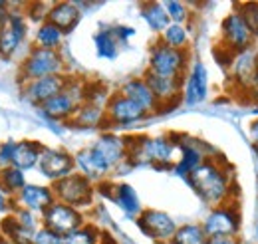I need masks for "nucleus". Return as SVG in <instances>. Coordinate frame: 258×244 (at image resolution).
Returning <instances> with one entry per match:
<instances>
[{
    "label": "nucleus",
    "instance_id": "f257e3e1",
    "mask_svg": "<svg viewBox=\"0 0 258 244\" xmlns=\"http://www.w3.org/2000/svg\"><path fill=\"white\" fill-rule=\"evenodd\" d=\"M185 181L191 185L199 199L207 203L211 209L232 203V179L230 173L219 163V159L207 157Z\"/></svg>",
    "mask_w": 258,
    "mask_h": 244
},
{
    "label": "nucleus",
    "instance_id": "f03ea898",
    "mask_svg": "<svg viewBox=\"0 0 258 244\" xmlns=\"http://www.w3.org/2000/svg\"><path fill=\"white\" fill-rule=\"evenodd\" d=\"M179 155V143L169 135L157 137H129V165H151L157 169L175 167V157Z\"/></svg>",
    "mask_w": 258,
    "mask_h": 244
},
{
    "label": "nucleus",
    "instance_id": "7ed1b4c3",
    "mask_svg": "<svg viewBox=\"0 0 258 244\" xmlns=\"http://www.w3.org/2000/svg\"><path fill=\"white\" fill-rule=\"evenodd\" d=\"M88 99V84L76 76L70 78L68 86L62 93H58L56 97H52L50 101H46L40 111L44 117H48L50 121L70 123L72 117L76 115L78 107Z\"/></svg>",
    "mask_w": 258,
    "mask_h": 244
},
{
    "label": "nucleus",
    "instance_id": "20e7f679",
    "mask_svg": "<svg viewBox=\"0 0 258 244\" xmlns=\"http://www.w3.org/2000/svg\"><path fill=\"white\" fill-rule=\"evenodd\" d=\"M58 74H66L64 56L56 50H42V48L32 46L28 50V54L24 56V60L20 62L18 80L24 86V84L34 82V80L58 76Z\"/></svg>",
    "mask_w": 258,
    "mask_h": 244
},
{
    "label": "nucleus",
    "instance_id": "39448f33",
    "mask_svg": "<svg viewBox=\"0 0 258 244\" xmlns=\"http://www.w3.org/2000/svg\"><path fill=\"white\" fill-rule=\"evenodd\" d=\"M189 66H191L189 50H173L161 44L159 40L149 48L147 72L151 74L165 76V78H185Z\"/></svg>",
    "mask_w": 258,
    "mask_h": 244
},
{
    "label": "nucleus",
    "instance_id": "423d86ee",
    "mask_svg": "<svg viewBox=\"0 0 258 244\" xmlns=\"http://www.w3.org/2000/svg\"><path fill=\"white\" fill-rule=\"evenodd\" d=\"M52 191H54L56 201L70 205V207H74V209L84 213L86 209H90L94 205L97 189L96 185L92 183L90 179H86L84 175L72 173L66 179L52 185Z\"/></svg>",
    "mask_w": 258,
    "mask_h": 244
},
{
    "label": "nucleus",
    "instance_id": "0eeeda50",
    "mask_svg": "<svg viewBox=\"0 0 258 244\" xmlns=\"http://www.w3.org/2000/svg\"><path fill=\"white\" fill-rule=\"evenodd\" d=\"M201 224L209 238H238L240 211L234 203H226L211 209Z\"/></svg>",
    "mask_w": 258,
    "mask_h": 244
},
{
    "label": "nucleus",
    "instance_id": "6e6552de",
    "mask_svg": "<svg viewBox=\"0 0 258 244\" xmlns=\"http://www.w3.org/2000/svg\"><path fill=\"white\" fill-rule=\"evenodd\" d=\"M221 42L230 56H236V54L252 48L254 36L248 28V24L244 22L238 8L225 16V20L221 24Z\"/></svg>",
    "mask_w": 258,
    "mask_h": 244
},
{
    "label": "nucleus",
    "instance_id": "1a4fd4ad",
    "mask_svg": "<svg viewBox=\"0 0 258 244\" xmlns=\"http://www.w3.org/2000/svg\"><path fill=\"white\" fill-rule=\"evenodd\" d=\"M40 222H42V226L54 230L56 234L66 236V234L78 230L80 226H84L88 222V218H86V214L82 213V211L56 201V203H52L44 213L40 214Z\"/></svg>",
    "mask_w": 258,
    "mask_h": 244
},
{
    "label": "nucleus",
    "instance_id": "9d476101",
    "mask_svg": "<svg viewBox=\"0 0 258 244\" xmlns=\"http://www.w3.org/2000/svg\"><path fill=\"white\" fill-rule=\"evenodd\" d=\"M137 228L151 238L155 244L171 242L179 224L175 222V218L165 211H157V209H143V213L135 218Z\"/></svg>",
    "mask_w": 258,
    "mask_h": 244
},
{
    "label": "nucleus",
    "instance_id": "9b49d317",
    "mask_svg": "<svg viewBox=\"0 0 258 244\" xmlns=\"http://www.w3.org/2000/svg\"><path fill=\"white\" fill-rule=\"evenodd\" d=\"M36 169L44 179H48L50 183L54 185L66 179L68 175L76 173V161H74V155L68 153L66 149L44 147Z\"/></svg>",
    "mask_w": 258,
    "mask_h": 244
},
{
    "label": "nucleus",
    "instance_id": "f8f14e48",
    "mask_svg": "<svg viewBox=\"0 0 258 244\" xmlns=\"http://www.w3.org/2000/svg\"><path fill=\"white\" fill-rule=\"evenodd\" d=\"M28 36V18L22 10H12L8 22L0 26V58L10 60L18 54Z\"/></svg>",
    "mask_w": 258,
    "mask_h": 244
},
{
    "label": "nucleus",
    "instance_id": "ddd939ff",
    "mask_svg": "<svg viewBox=\"0 0 258 244\" xmlns=\"http://www.w3.org/2000/svg\"><path fill=\"white\" fill-rule=\"evenodd\" d=\"M149 113L141 109L137 103H133L125 95L119 92H113L105 103V121L113 127H127L139 121H145Z\"/></svg>",
    "mask_w": 258,
    "mask_h": 244
},
{
    "label": "nucleus",
    "instance_id": "4468645a",
    "mask_svg": "<svg viewBox=\"0 0 258 244\" xmlns=\"http://www.w3.org/2000/svg\"><path fill=\"white\" fill-rule=\"evenodd\" d=\"M90 147L105 161L111 171H117L121 165L127 163L129 137H121L117 133H101Z\"/></svg>",
    "mask_w": 258,
    "mask_h": 244
},
{
    "label": "nucleus",
    "instance_id": "2eb2a0df",
    "mask_svg": "<svg viewBox=\"0 0 258 244\" xmlns=\"http://www.w3.org/2000/svg\"><path fill=\"white\" fill-rule=\"evenodd\" d=\"M72 76L68 74H58V76H48V78H40L22 86V95L36 107H42L46 101H50L52 97H56L58 93H62L68 86Z\"/></svg>",
    "mask_w": 258,
    "mask_h": 244
},
{
    "label": "nucleus",
    "instance_id": "dca6fc26",
    "mask_svg": "<svg viewBox=\"0 0 258 244\" xmlns=\"http://www.w3.org/2000/svg\"><path fill=\"white\" fill-rule=\"evenodd\" d=\"M143 80L149 84L151 92L155 93L157 101L161 103V109H173L177 103L183 101V80L185 78H165L151 72L143 74Z\"/></svg>",
    "mask_w": 258,
    "mask_h": 244
},
{
    "label": "nucleus",
    "instance_id": "f3484780",
    "mask_svg": "<svg viewBox=\"0 0 258 244\" xmlns=\"http://www.w3.org/2000/svg\"><path fill=\"white\" fill-rule=\"evenodd\" d=\"M52 203H56L52 185L26 183V187L14 197V209H26L34 214H42Z\"/></svg>",
    "mask_w": 258,
    "mask_h": 244
},
{
    "label": "nucleus",
    "instance_id": "a211bd4d",
    "mask_svg": "<svg viewBox=\"0 0 258 244\" xmlns=\"http://www.w3.org/2000/svg\"><path fill=\"white\" fill-rule=\"evenodd\" d=\"M209 95V72L205 64L195 60L183 80V103L187 105H199Z\"/></svg>",
    "mask_w": 258,
    "mask_h": 244
},
{
    "label": "nucleus",
    "instance_id": "6ab92c4d",
    "mask_svg": "<svg viewBox=\"0 0 258 244\" xmlns=\"http://www.w3.org/2000/svg\"><path fill=\"white\" fill-rule=\"evenodd\" d=\"M119 93L125 95L127 99H131L133 103H137V105H139L141 109H145L149 115L163 111L161 103L157 101L155 93L151 92V88H149V84L143 80V76L129 78L127 82H123L121 88H119Z\"/></svg>",
    "mask_w": 258,
    "mask_h": 244
},
{
    "label": "nucleus",
    "instance_id": "aec40b11",
    "mask_svg": "<svg viewBox=\"0 0 258 244\" xmlns=\"http://www.w3.org/2000/svg\"><path fill=\"white\" fill-rule=\"evenodd\" d=\"M76 161V173L84 175L86 179H90L92 183H103L113 171L105 165V161L97 155L92 147H84L74 155Z\"/></svg>",
    "mask_w": 258,
    "mask_h": 244
},
{
    "label": "nucleus",
    "instance_id": "412c9836",
    "mask_svg": "<svg viewBox=\"0 0 258 244\" xmlns=\"http://www.w3.org/2000/svg\"><path fill=\"white\" fill-rule=\"evenodd\" d=\"M46 20L50 24H54L56 28H60L64 34H70L72 30H76V26L82 20L80 4H76V2H54V4H50Z\"/></svg>",
    "mask_w": 258,
    "mask_h": 244
},
{
    "label": "nucleus",
    "instance_id": "4be33fe9",
    "mask_svg": "<svg viewBox=\"0 0 258 244\" xmlns=\"http://www.w3.org/2000/svg\"><path fill=\"white\" fill-rule=\"evenodd\" d=\"M107 197H109V199L119 207V211H121V213L127 214L129 218H137L139 214L143 213L141 199H139L137 191H135L129 183L109 185Z\"/></svg>",
    "mask_w": 258,
    "mask_h": 244
},
{
    "label": "nucleus",
    "instance_id": "5701e85b",
    "mask_svg": "<svg viewBox=\"0 0 258 244\" xmlns=\"http://www.w3.org/2000/svg\"><path fill=\"white\" fill-rule=\"evenodd\" d=\"M44 145L40 141L34 139H22V141H14V149H12V167L20 169V171H32L38 167L40 155H42Z\"/></svg>",
    "mask_w": 258,
    "mask_h": 244
},
{
    "label": "nucleus",
    "instance_id": "b1692460",
    "mask_svg": "<svg viewBox=\"0 0 258 244\" xmlns=\"http://www.w3.org/2000/svg\"><path fill=\"white\" fill-rule=\"evenodd\" d=\"M70 125L74 127H82V129H96L101 125H107L105 121V107L103 105H97L94 101H84L76 115L72 117Z\"/></svg>",
    "mask_w": 258,
    "mask_h": 244
},
{
    "label": "nucleus",
    "instance_id": "393cba45",
    "mask_svg": "<svg viewBox=\"0 0 258 244\" xmlns=\"http://www.w3.org/2000/svg\"><path fill=\"white\" fill-rule=\"evenodd\" d=\"M207 159V155H203V151L193 145V143H179V161L175 163V173L181 175L183 179H187L195 169Z\"/></svg>",
    "mask_w": 258,
    "mask_h": 244
},
{
    "label": "nucleus",
    "instance_id": "a878e982",
    "mask_svg": "<svg viewBox=\"0 0 258 244\" xmlns=\"http://www.w3.org/2000/svg\"><path fill=\"white\" fill-rule=\"evenodd\" d=\"M64 38H66L64 32L46 20V22H42V24L36 26L34 46L36 48H42V50H56V52H60V48L64 44Z\"/></svg>",
    "mask_w": 258,
    "mask_h": 244
},
{
    "label": "nucleus",
    "instance_id": "bb28decb",
    "mask_svg": "<svg viewBox=\"0 0 258 244\" xmlns=\"http://www.w3.org/2000/svg\"><path fill=\"white\" fill-rule=\"evenodd\" d=\"M0 234L10 240L12 244H32V234L30 230H26L12 213H8L0 220Z\"/></svg>",
    "mask_w": 258,
    "mask_h": 244
},
{
    "label": "nucleus",
    "instance_id": "cd10ccee",
    "mask_svg": "<svg viewBox=\"0 0 258 244\" xmlns=\"http://www.w3.org/2000/svg\"><path fill=\"white\" fill-rule=\"evenodd\" d=\"M159 42L173 48V50H189L191 44V32L187 24H169L165 30L159 34Z\"/></svg>",
    "mask_w": 258,
    "mask_h": 244
},
{
    "label": "nucleus",
    "instance_id": "c85d7f7f",
    "mask_svg": "<svg viewBox=\"0 0 258 244\" xmlns=\"http://www.w3.org/2000/svg\"><path fill=\"white\" fill-rule=\"evenodd\" d=\"M141 16H143L145 24L155 34H161L171 24V20L163 8V2H143L141 4Z\"/></svg>",
    "mask_w": 258,
    "mask_h": 244
},
{
    "label": "nucleus",
    "instance_id": "c756f323",
    "mask_svg": "<svg viewBox=\"0 0 258 244\" xmlns=\"http://www.w3.org/2000/svg\"><path fill=\"white\" fill-rule=\"evenodd\" d=\"M94 44L97 56L103 60H115L119 54V40L115 38L113 28H101L94 36Z\"/></svg>",
    "mask_w": 258,
    "mask_h": 244
},
{
    "label": "nucleus",
    "instance_id": "7c9ffc66",
    "mask_svg": "<svg viewBox=\"0 0 258 244\" xmlns=\"http://www.w3.org/2000/svg\"><path fill=\"white\" fill-rule=\"evenodd\" d=\"M26 173L24 171H20V169H16V167H6V169H2L0 171V189L14 201V197L26 187Z\"/></svg>",
    "mask_w": 258,
    "mask_h": 244
},
{
    "label": "nucleus",
    "instance_id": "2f4dec72",
    "mask_svg": "<svg viewBox=\"0 0 258 244\" xmlns=\"http://www.w3.org/2000/svg\"><path fill=\"white\" fill-rule=\"evenodd\" d=\"M101 238H103V230L88 220L78 230L66 234L62 238V244H101Z\"/></svg>",
    "mask_w": 258,
    "mask_h": 244
},
{
    "label": "nucleus",
    "instance_id": "473e14b6",
    "mask_svg": "<svg viewBox=\"0 0 258 244\" xmlns=\"http://www.w3.org/2000/svg\"><path fill=\"white\" fill-rule=\"evenodd\" d=\"M209 236L203 230L201 222H187V224H179L175 236L171 244H207Z\"/></svg>",
    "mask_w": 258,
    "mask_h": 244
},
{
    "label": "nucleus",
    "instance_id": "72a5a7b5",
    "mask_svg": "<svg viewBox=\"0 0 258 244\" xmlns=\"http://www.w3.org/2000/svg\"><path fill=\"white\" fill-rule=\"evenodd\" d=\"M163 8H165V12L173 24H187L191 18L189 6L181 0H167V2H163Z\"/></svg>",
    "mask_w": 258,
    "mask_h": 244
},
{
    "label": "nucleus",
    "instance_id": "f704fd0d",
    "mask_svg": "<svg viewBox=\"0 0 258 244\" xmlns=\"http://www.w3.org/2000/svg\"><path fill=\"white\" fill-rule=\"evenodd\" d=\"M238 10H240L244 22L248 24L252 36L258 38V2H246V4H242Z\"/></svg>",
    "mask_w": 258,
    "mask_h": 244
},
{
    "label": "nucleus",
    "instance_id": "c9c22d12",
    "mask_svg": "<svg viewBox=\"0 0 258 244\" xmlns=\"http://www.w3.org/2000/svg\"><path fill=\"white\" fill-rule=\"evenodd\" d=\"M12 214H14L16 220H18L26 230H30V232H34L36 228L42 226V222H40V214H34V213H30V211H26V209H14Z\"/></svg>",
    "mask_w": 258,
    "mask_h": 244
},
{
    "label": "nucleus",
    "instance_id": "e433bc0d",
    "mask_svg": "<svg viewBox=\"0 0 258 244\" xmlns=\"http://www.w3.org/2000/svg\"><path fill=\"white\" fill-rule=\"evenodd\" d=\"M62 238L60 234H56L54 230L46 228V226H40L36 228L32 234V244H62Z\"/></svg>",
    "mask_w": 258,
    "mask_h": 244
},
{
    "label": "nucleus",
    "instance_id": "4c0bfd02",
    "mask_svg": "<svg viewBox=\"0 0 258 244\" xmlns=\"http://www.w3.org/2000/svg\"><path fill=\"white\" fill-rule=\"evenodd\" d=\"M12 149L14 141H0V171L12 165Z\"/></svg>",
    "mask_w": 258,
    "mask_h": 244
},
{
    "label": "nucleus",
    "instance_id": "58836bf2",
    "mask_svg": "<svg viewBox=\"0 0 258 244\" xmlns=\"http://www.w3.org/2000/svg\"><path fill=\"white\" fill-rule=\"evenodd\" d=\"M113 34H115V38L119 40V44H125L129 38L135 34V30L129 28V26H115V28H113Z\"/></svg>",
    "mask_w": 258,
    "mask_h": 244
},
{
    "label": "nucleus",
    "instance_id": "ea45409f",
    "mask_svg": "<svg viewBox=\"0 0 258 244\" xmlns=\"http://www.w3.org/2000/svg\"><path fill=\"white\" fill-rule=\"evenodd\" d=\"M14 211V201L0 189V213H12Z\"/></svg>",
    "mask_w": 258,
    "mask_h": 244
},
{
    "label": "nucleus",
    "instance_id": "a19ab883",
    "mask_svg": "<svg viewBox=\"0 0 258 244\" xmlns=\"http://www.w3.org/2000/svg\"><path fill=\"white\" fill-rule=\"evenodd\" d=\"M10 14H12V4H8V2H0V26H4V24L8 22Z\"/></svg>",
    "mask_w": 258,
    "mask_h": 244
},
{
    "label": "nucleus",
    "instance_id": "79ce46f5",
    "mask_svg": "<svg viewBox=\"0 0 258 244\" xmlns=\"http://www.w3.org/2000/svg\"><path fill=\"white\" fill-rule=\"evenodd\" d=\"M248 135H250V139H252V145H258V117L252 119L250 125H248Z\"/></svg>",
    "mask_w": 258,
    "mask_h": 244
},
{
    "label": "nucleus",
    "instance_id": "37998d69",
    "mask_svg": "<svg viewBox=\"0 0 258 244\" xmlns=\"http://www.w3.org/2000/svg\"><path fill=\"white\" fill-rule=\"evenodd\" d=\"M207 244H240L238 238H209Z\"/></svg>",
    "mask_w": 258,
    "mask_h": 244
},
{
    "label": "nucleus",
    "instance_id": "c03bdc74",
    "mask_svg": "<svg viewBox=\"0 0 258 244\" xmlns=\"http://www.w3.org/2000/svg\"><path fill=\"white\" fill-rule=\"evenodd\" d=\"M101 244H119L113 236H109L107 232H103V238H101Z\"/></svg>",
    "mask_w": 258,
    "mask_h": 244
},
{
    "label": "nucleus",
    "instance_id": "a18cd8bd",
    "mask_svg": "<svg viewBox=\"0 0 258 244\" xmlns=\"http://www.w3.org/2000/svg\"><path fill=\"white\" fill-rule=\"evenodd\" d=\"M252 149H254V157H256V161H258V145H252Z\"/></svg>",
    "mask_w": 258,
    "mask_h": 244
},
{
    "label": "nucleus",
    "instance_id": "49530a36",
    "mask_svg": "<svg viewBox=\"0 0 258 244\" xmlns=\"http://www.w3.org/2000/svg\"><path fill=\"white\" fill-rule=\"evenodd\" d=\"M256 242H258V222H256Z\"/></svg>",
    "mask_w": 258,
    "mask_h": 244
},
{
    "label": "nucleus",
    "instance_id": "de8ad7c7",
    "mask_svg": "<svg viewBox=\"0 0 258 244\" xmlns=\"http://www.w3.org/2000/svg\"><path fill=\"white\" fill-rule=\"evenodd\" d=\"M165 244H171V242H165Z\"/></svg>",
    "mask_w": 258,
    "mask_h": 244
}]
</instances>
